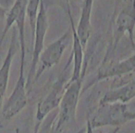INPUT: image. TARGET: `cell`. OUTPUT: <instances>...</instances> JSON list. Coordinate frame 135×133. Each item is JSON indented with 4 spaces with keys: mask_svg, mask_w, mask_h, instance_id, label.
I'll return each mask as SVG.
<instances>
[{
    "mask_svg": "<svg viewBox=\"0 0 135 133\" xmlns=\"http://www.w3.org/2000/svg\"><path fill=\"white\" fill-rule=\"evenodd\" d=\"M134 26H135V2L131 1L117 15L113 25L111 51L115 52L120 39L124 34H128L132 49L134 48Z\"/></svg>",
    "mask_w": 135,
    "mask_h": 133,
    "instance_id": "6",
    "label": "cell"
},
{
    "mask_svg": "<svg viewBox=\"0 0 135 133\" xmlns=\"http://www.w3.org/2000/svg\"><path fill=\"white\" fill-rule=\"evenodd\" d=\"M135 68V56L134 54L131 55L129 57L126 58L125 60L118 62L114 61H104L99 70L97 72V75L94 78L92 81L88 85L83 89V92L86 91L91 86L96 84L99 81L103 80L110 79V78H119L122 76L129 75L131 73H134Z\"/></svg>",
    "mask_w": 135,
    "mask_h": 133,
    "instance_id": "8",
    "label": "cell"
},
{
    "mask_svg": "<svg viewBox=\"0 0 135 133\" xmlns=\"http://www.w3.org/2000/svg\"><path fill=\"white\" fill-rule=\"evenodd\" d=\"M93 6H94V1L92 0H87L83 2L79 22H78L77 28H75L77 37L83 49L86 47L89 38L92 33L91 19H92Z\"/></svg>",
    "mask_w": 135,
    "mask_h": 133,
    "instance_id": "11",
    "label": "cell"
},
{
    "mask_svg": "<svg viewBox=\"0 0 135 133\" xmlns=\"http://www.w3.org/2000/svg\"><path fill=\"white\" fill-rule=\"evenodd\" d=\"M81 86L83 79L75 81H68L65 92L59 104V112L55 127L56 133H63L68 126L75 122Z\"/></svg>",
    "mask_w": 135,
    "mask_h": 133,
    "instance_id": "3",
    "label": "cell"
},
{
    "mask_svg": "<svg viewBox=\"0 0 135 133\" xmlns=\"http://www.w3.org/2000/svg\"><path fill=\"white\" fill-rule=\"evenodd\" d=\"M135 117L132 104H104L86 118L93 129L104 127H121Z\"/></svg>",
    "mask_w": 135,
    "mask_h": 133,
    "instance_id": "1",
    "label": "cell"
},
{
    "mask_svg": "<svg viewBox=\"0 0 135 133\" xmlns=\"http://www.w3.org/2000/svg\"><path fill=\"white\" fill-rule=\"evenodd\" d=\"M70 40H71L70 32L67 31L63 35L60 36L58 39L51 43L48 46H46V48L44 49L40 55L39 63H38L37 70L33 79V83L37 81V80L45 70L53 68L60 61Z\"/></svg>",
    "mask_w": 135,
    "mask_h": 133,
    "instance_id": "7",
    "label": "cell"
},
{
    "mask_svg": "<svg viewBox=\"0 0 135 133\" xmlns=\"http://www.w3.org/2000/svg\"><path fill=\"white\" fill-rule=\"evenodd\" d=\"M48 29V15L45 5L43 1H40L39 8H38L37 19H36L35 29L32 33L33 35V50H32V57L31 62L30 70L26 79V89L28 90L33 84V79L39 63V57L44 50L45 35Z\"/></svg>",
    "mask_w": 135,
    "mask_h": 133,
    "instance_id": "4",
    "label": "cell"
},
{
    "mask_svg": "<svg viewBox=\"0 0 135 133\" xmlns=\"http://www.w3.org/2000/svg\"><path fill=\"white\" fill-rule=\"evenodd\" d=\"M16 45H17V36H16V30H14L12 32L9 47L8 49L4 61L0 67V105H1V102L5 96L7 89H8L10 70H11L14 56L16 54Z\"/></svg>",
    "mask_w": 135,
    "mask_h": 133,
    "instance_id": "12",
    "label": "cell"
},
{
    "mask_svg": "<svg viewBox=\"0 0 135 133\" xmlns=\"http://www.w3.org/2000/svg\"><path fill=\"white\" fill-rule=\"evenodd\" d=\"M68 5V15H69V19H70V27H71V42H72V51H71V56L72 62H73V67H72V71H71V76H70L69 81H79V80L83 79V50L81 43H80L79 39L77 37V34L75 32V24H74L73 18H72V14L70 11V8L69 3H67Z\"/></svg>",
    "mask_w": 135,
    "mask_h": 133,
    "instance_id": "9",
    "label": "cell"
},
{
    "mask_svg": "<svg viewBox=\"0 0 135 133\" xmlns=\"http://www.w3.org/2000/svg\"><path fill=\"white\" fill-rule=\"evenodd\" d=\"M20 74L19 79L15 84L11 94L2 107V116L4 119L9 120L21 112L28 104L26 89V79L24 78L25 56H21L20 58Z\"/></svg>",
    "mask_w": 135,
    "mask_h": 133,
    "instance_id": "5",
    "label": "cell"
},
{
    "mask_svg": "<svg viewBox=\"0 0 135 133\" xmlns=\"http://www.w3.org/2000/svg\"><path fill=\"white\" fill-rule=\"evenodd\" d=\"M71 62L72 58L71 56H70V59L66 64L61 75L53 83V85L49 89L48 92H46V94L43 96L41 100L38 102L37 107H36L35 119H34L33 133H38L39 127L41 126L42 122L44 121V119L48 116L49 113L52 112L57 106H59V104L61 102L62 97H63V94L65 92L66 86H67L68 83L67 70Z\"/></svg>",
    "mask_w": 135,
    "mask_h": 133,
    "instance_id": "2",
    "label": "cell"
},
{
    "mask_svg": "<svg viewBox=\"0 0 135 133\" xmlns=\"http://www.w3.org/2000/svg\"><path fill=\"white\" fill-rule=\"evenodd\" d=\"M93 131H94V129L91 127L88 120L86 119V133H93Z\"/></svg>",
    "mask_w": 135,
    "mask_h": 133,
    "instance_id": "15",
    "label": "cell"
},
{
    "mask_svg": "<svg viewBox=\"0 0 135 133\" xmlns=\"http://www.w3.org/2000/svg\"><path fill=\"white\" fill-rule=\"evenodd\" d=\"M7 11H8L7 8H5L4 7H2V6H0V21L5 19V16H6Z\"/></svg>",
    "mask_w": 135,
    "mask_h": 133,
    "instance_id": "14",
    "label": "cell"
},
{
    "mask_svg": "<svg viewBox=\"0 0 135 133\" xmlns=\"http://www.w3.org/2000/svg\"><path fill=\"white\" fill-rule=\"evenodd\" d=\"M40 1H28L26 8V16L29 19L30 26L32 29V33H33L35 29L36 19H37L38 8H39Z\"/></svg>",
    "mask_w": 135,
    "mask_h": 133,
    "instance_id": "13",
    "label": "cell"
},
{
    "mask_svg": "<svg viewBox=\"0 0 135 133\" xmlns=\"http://www.w3.org/2000/svg\"><path fill=\"white\" fill-rule=\"evenodd\" d=\"M135 96V81H131L121 86L110 89L99 101V105L104 104H129Z\"/></svg>",
    "mask_w": 135,
    "mask_h": 133,
    "instance_id": "10",
    "label": "cell"
}]
</instances>
